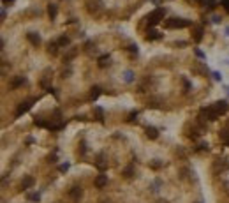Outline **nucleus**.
I'll list each match as a JSON object with an SVG mask.
<instances>
[{
	"instance_id": "1",
	"label": "nucleus",
	"mask_w": 229,
	"mask_h": 203,
	"mask_svg": "<svg viewBox=\"0 0 229 203\" xmlns=\"http://www.w3.org/2000/svg\"><path fill=\"white\" fill-rule=\"evenodd\" d=\"M166 27L168 28H185V27H190V21L183 19V18H171L166 21Z\"/></svg>"
},
{
	"instance_id": "2",
	"label": "nucleus",
	"mask_w": 229,
	"mask_h": 203,
	"mask_svg": "<svg viewBox=\"0 0 229 203\" xmlns=\"http://www.w3.org/2000/svg\"><path fill=\"white\" fill-rule=\"evenodd\" d=\"M164 14H166V11L164 9H157V11H153V12H150L148 16H146V19H148V25L150 27H155L160 19L164 18Z\"/></svg>"
},
{
	"instance_id": "3",
	"label": "nucleus",
	"mask_w": 229,
	"mask_h": 203,
	"mask_svg": "<svg viewBox=\"0 0 229 203\" xmlns=\"http://www.w3.org/2000/svg\"><path fill=\"white\" fill-rule=\"evenodd\" d=\"M201 115H204L208 120H217L219 118V113L213 106H208V108H201Z\"/></svg>"
},
{
	"instance_id": "4",
	"label": "nucleus",
	"mask_w": 229,
	"mask_h": 203,
	"mask_svg": "<svg viewBox=\"0 0 229 203\" xmlns=\"http://www.w3.org/2000/svg\"><path fill=\"white\" fill-rule=\"evenodd\" d=\"M32 103H34V101H25V103H21V104L18 106V109H16V117H21L23 113H27V111L32 108Z\"/></svg>"
},
{
	"instance_id": "5",
	"label": "nucleus",
	"mask_w": 229,
	"mask_h": 203,
	"mask_svg": "<svg viewBox=\"0 0 229 203\" xmlns=\"http://www.w3.org/2000/svg\"><path fill=\"white\" fill-rule=\"evenodd\" d=\"M213 108L217 109L219 115H222V113H226V111L229 109V104H227V101H217V103L213 104Z\"/></svg>"
},
{
	"instance_id": "6",
	"label": "nucleus",
	"mask_w": 229,
	"mask_h": 203,
	"mask_svg": "<svg viewBox=\"0 0 229 203\" xmlns=\"http://www.w3.org/2000/svg\"><path fill=\"white\" fill-rule=\"evenodd\" d=\"M106 184H108V177H106V175H99V177L95 178V187L102 189V187H104Z\"/></svg>"
},
{
	"instance_id": "7",
	"label": "nucleus",
	"mask_w": 229,
	"mask_h": 203,
	"mask_svg": "<svg viewBox=\"0 0 229 203\" xmlns=\"http://www.w3.org/2000/svg\"><path fill=\"white\" fill-rule=\"evenodd\" d=\"M57 12H58L57 4H50V6H48V16H50L51 19H55V18H57Z\"/></svg>"
},
{
	"instance_id": "8",
	"label": "nucleus",
	"mask_w": 229,
	"mask_h": 203,
	"mask_svg": "<svg viewBox=\"0 0 229 203\" xmlns=\"http://www.w3.org/2000/svg\"><path fill=\"white\" fill-rule=\"evenodd\" d=\"M160 37H162V35H160L157 30H153V28H152V30H148V35H146V39H148V41H157V39H160Z\"/></svg>"
},
{
	"instance_id": "9",
	"label": "nucleus",
	"mask_w": 229,
	"mask_h": 203,
	"mask_svg": "<svg viewBox=\"0 0 229 203\" xmlns=\"http://www.w3.org/2000/svg\"><path fill=\"white\" fill-rule=\"evenodd\" d=\"M27 37H28V41H30V42L34 44V46H37V44L41 42V37H39V35H35L34 32H30V34H27Z\"/></svg>"
},
{
	"instance_id": "10",
	"label": "nucleus",
	"mask_w": 229,
	"mask_h": 203,
	"mask_svg": "<svg viewBox=\"0 0 229 203\" xmlns=\"http://www.w3.org/2000/svg\"><path fill=\"white\" fill-rule=\"evenodd\" d=\"M146 136L152 138V140H155V138L159 136V131H157L155 127H146Z\"/></svg>"
},
{
	"instance_id": "11",
	"label": "nucleus",
	"mask_w": 229,
	"mask_h": 203,
	"mask_svg": "<svg viewBox=\"0 0 229 203\" xmlns=\"http://www.w3.org/2000/svg\"><path fill=\"white\" fill-rule=\"evenodd\" d=\"M32 186H34V178H32V177H27V178L21 182V187H23V189H30Z\"/></svg>"
},
{
	"instance_id": "12",
	"label": "nucleus",
	"mask_w": 229,
	"mask_h": 203,
	"mask_svg": "<svg viewBox=\"0 0 229 203\" xmlns=\"http://www.w3.org/2000/svg\"><path fill=\"white\" fill-rule=\"evenodd\" d=\"M69 196L72 200H78L81 196V187H72V191H69Z\"/></svg>"
},
{
	"instance_id": "13",
	"label": "nucleus",
	"mask_w": 229,
	"mask_h": 203,
	"mask_svg": "<svg viewBox=\"0 0 229 203\" xmlns=\"http://www.w3.org/2000/svg\"><path fill=\"white\" fill-rule=\"evenodd\" d=\"M123 81L125 83H132L134 81V73L132 71H125L123 73Z\"/></svg>"
},
{
	"instance_id": "14",
	"label": "nucleus",
	"mask_w": 229,
	"mask_h": 203,
	"mask_svg": "<svg viewBox=\"0 0 229 203\" xmlns=\"http://www.w3.org/2000/svg\"><path fill=\"white\" fill-rule=\"evenodd\" d=\"M58 44H60V46H69V44H71V39H69L67 35H62L58 39Z\"/></svg>"
},
{
	"instance_id": "15",
	"label": "nucleus",
	"mask_w": 229,
	"mask_h": 203,
	"mask_svg": "<svg viewBox=\"0 0 229 203\" xmlns=\"http://www.w3.org/2000/svg\"><path fill=\"white\" fill-rule=\"evenodd\" d=\"M220 136H222V140H224V143H226V145L229 147V131H227V129H224V131L220 132Z\"/></svg>"
},
{
	"instance_id": "16",
	"label": "nucleus",
	"mask_w": 229,
	"mask_h": 203,
	"mask_svg": "<svg viewBox=\"0 0 229 203\" xmlns=\"http://www.w3.org/2000/svg\"><path fill=\"white\" fill-rule=\"evenodd\" d=\"M58 46H60L58 42H50V46H48V48H50V53H53V55H55V53L58 51Z\"/></svg>"
},
{
	"instance_id": "17",
	"label": "nucleus",
	"mask_w": 229,
	"mask_h": 203,
	"mask_svg": "<svg viewBox=\"0 0 229 203\" xmlns=\"http://www.w3.org/2000/svg\"><path fill=\"white\" fill-rule=\"evenodd\" d=\"M194 39H196L197 42L203 39V27H197V28H196V35H194Z\"/></svg>"
},
{
	"instance_id": "18",
	"label": "nucleus",
	"mask_w": 229,
	"mask_h": 203,
	"mask_svg": "<svg viewBox=\"0 0 229 203\" xmlns=\"http://www.w3.org/2000/svg\"><path fill=\"white\" fill-rule=\"evenodd\" d=\"M106 64H109V55H104V57L99 58V65L101 67H106Z\"/></svg>"
},
{
	"instance_id": "19",
	"label": "nucleus",
	"mask_w": 229,
	"mask_h": 203,
	"mask_svg": "<svg viewBox=\"0 0 229 203\" xmlns=\"http://www.w3.org/2000/svg\"><path fill=\"white\" fill-rule=\"evenodd\" d=\"M101 96V87H94L92 88V99H97Z\"/></svg>"
},
{
	"instance_id": "20",
	"label": "nucleus",
	"mask_w": 229,
	"mask_h": 203,
	"mask_svg": "<svg viewBox=\"0 0 229 203\" xmlns=\"http://www.w3.org/2000/svg\"><path fill=\"white\" fill-rule=\"evenodd\" d=\"M204 6L208 7V9H215L217 7V2H215V0H204Z\"/></svg>"
},
{
	"instance_id": "21",
	"label": "nucleus",
	"mask_w": 229,
	"mask_h": 203,
	"mask_svg": "<svg viewBox=\"0 0 229 203\" xmlns=\"http://www.w3.org/2000/svg\"><path fill=\"white\" fill-rule=\"evenodd\" d=\"M69 166H71V164H69V163H63V164H60V168H58V170H60L62 173H65V171L69 170Z\"/></svg>"
},
{
	"instance_id": "22",
	"label": "nucleus",
	"mask_w": 229,
	"mask_h": 203,
	"mask_svg": "<svg viewBox=\"0 0 229 203\" xmlns=\"http://www.w3.org/2000/svg\"><path fill=\"white\" fill-rule=\"evenodd\" d=\"M95 113H97V118H99L101 122H104V118H102V109H101V108H95Z\"/></svg>"
},
{
	"instance_id": "23",
	"label": "nucleus",
	"mask_w": 229,
	"mask_h": 203,
	"mask_svg": "<svg viewBox=\"0 0 229 203\" xmlns=\"http://www.w3.org/2000/svg\"><path fill=\"white\" fill-rule=\"evenodd\" d=\"M220 4H222V7L226 9V12H229V0H222Z\"/></svg>"
},
{
	"instance_id": "24",
	"label": "nucleus",
	"mask_w": 229,
	"mask_h": 203,
	"mask_svg": "<svg viewBox=\"0 0 229 203\" xmlns=\"http://www.w3.org/2000/svg\"><path fill=\"white\" fill-rule=\"evenodd\" d=\"M39 198H41L39 194H30L28 196V200H32V201H39Z\"/></svg>"
},
{
	"instance_id": "25",
	"label": "nucleus",
	"mask_w": 229,
	"mask_h": 203,
	"mask_svg": "<svg viewBox=\"0 0 229 203\" xmlns=\"http://www.w3.org/2000/svg\"><path fill=\"white\" fill-rule=\"evenodd\" d=\"M23 81H25V80H23V78H18V80H16V81L12 83V87H18V85H21Z\"/></svg>"
},
{
	"instance_id": "26",
	"label": "nucleus",
	"mask_w": 229,
	"mask_h": 203,
	"mask_svg": "<svg viewBox=\"0 0 229 203\" xmlns=\"http://www.w3.org/2000/svg\"><path fill=\"white\" fill-rule=\"evenodd\" d=\"M213 78H215L217 81H220V80H222V76H220V73H217V71L213 73Z\"/></svg>"
},
{
	"instance_id": "27",
	"label": "nucleus",
	"mask_w": 229,
	"mask_h": 203,
	"mask_svg": "<svg viewBox=\"0 0 229 203\" xmlns=\"http://www.w3.org/2000/svg\"><path fill=\"white\" fill-rule=\"evenodd\" d=\"M196 55H197V57H199V58H204V53H203V51H201V50H196Z\"/></svg>"
},
{
	"instance_id": "28",
	"label": "nucleus",
	"mask_w": 229,
	"mask_h": 203,
	"mask_svg": "<svg viewBox=\"0 0 229 203\" xmlns=\"http://www.w3.org/2000/svg\"><path fill=\"white\" fill-rule=\"evenodd\" d=\"M129 50H130V51H136V53H137V46H136V44H130V46H129Z\"/></svg>"
},
{
	"instance_id": "29",
	"label": "nucleus",
	"mask_w": 229,
	"mask_h": 203,
	"mask_svg": "<svg viewBox=\"0 0 229 203\" xmlns=\"http://www.w3.org/2000/svg\"><path fill=\"white\" fill-rule=\"evenodd\" d=\"M136 117H137V113H136V111H134V113H130V117H129V122H132Z\"/></svg>"
},
{
	"instance_id": "30",
	"label": "nucleus",
	"mask_w": 229,
	"mask_h": 203,
	"mask_svg": "<svg viewBox=\"0 0 229 203\" xmlns=\"http://www.w3.org/2000/svg\"><path fill=\"white\" fill-rule=\"evenodd\" d=\"M213 23H220V18L219 16H213Z\"/></svg>"
},
{
	"instance_id": "31",
	"label": "nucleus",
	"mask_w": 229,
	"mask_h": 203,
	"mask_svg": "<svg viewBox=\"0 0 229 203\" xmlns=\"http://www.w3.org/2000/svg\"><path fill=\"white\" fill-rule=\"evenodd\" d=\"M226 35H229V27H227V28H226Z\"/></svg>"
},
{
	"instance_id": "32",
	"label": "nucleus",
	"mask_w": 229,
	"mask_h": 203,
	"mask_svg": "<svg viewBox=\"0 0 229 203\" xmlns=\"http://www.w3.org/2000/svg\"><path fill=\"white\" fill-rule=\"evenodd\" d=\"M9 2H12V0H4V4H9Z\"/></svg>"
}]
</instances>
